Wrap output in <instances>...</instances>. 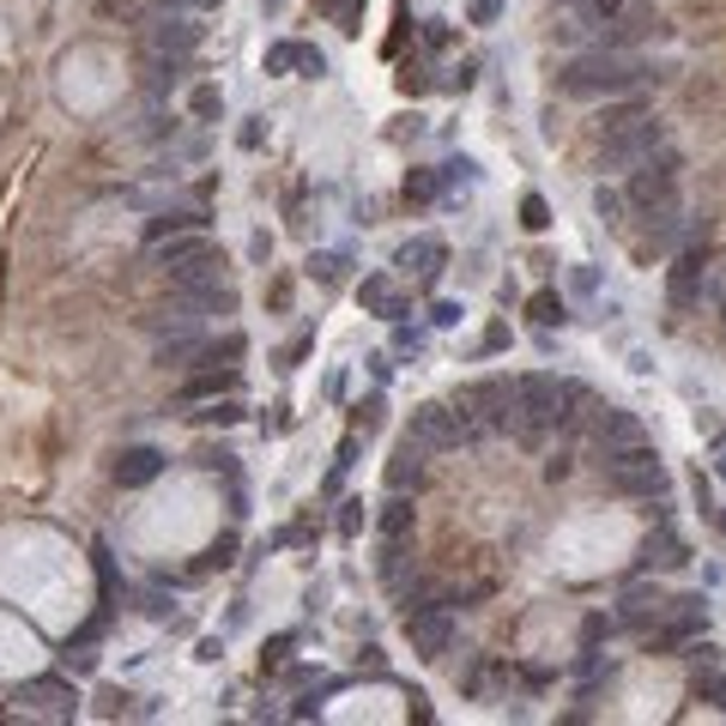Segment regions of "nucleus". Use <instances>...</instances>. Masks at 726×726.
<instances>
[{"instance_id":"43","label":"nucleus","mask_w":726,"mask_h":726,"mask_svg":"<svg viewBox=\"0 0 726 726\" xmlns=\"http://www.w3.org/2000/svg\"><path fill=\"white\" fill-rule=\"evenodd\" d=\"M715 521H720V533H726V509H720V515H715Z\"/></svg>"},{"instance_id":"36","label":"nucleus","mask_w":726,"mask_h":726,"mask_svg":"<svg viewBox=\"0 0 726 726\" xmlns=\"http://www.w3.org/2000/svg\"><path fill=\"white\" fill-rule=\"evenodd\" d=\"M230 551H237V539H230V533H225V539H218V544H212V551H206V557H200V575H206V569H225V563H230Z\"/></svg>"},{"instance_id":"32","label":"nucleus","mask_w":726,"mask_h":726,"mask_svg":"<svg viewBox=\"0 0 726 726\" xmlns=\"http://www.w3.org/2000/svg\"><path fill=\"white\" fill-rule=\"evenodd\" d=\"M309 279L340 284V279H345V255H309Z\"/></svg>"},{"instance_id":"7","label":"nucleus","mask_w":726,"mask_h":726,"mask_svg":"<svg viewBox=\"0 0 726 726\" xmlns=\"http://www.w3.org/2000/svg\"><path fill=\"white\" fill-rule=\"evenodd\" d=\"M672 37V24H666V12H654V7H630L618 12V19H605L600 24V43L605 49H635V43H666Z\"/></svg>"},{"instance_id":"9","label":"nucleus","mask_w":726,"mask_h":726,"mask_svg":"<svg viewBox=\"0 0 726 726\" xmlns=\"http://www.w3.org/2000/svg\"><path fill=\"white\" fill-rule=\"evenodd\" d=\"M19 703H31L43 720H68L73 708H80V691H73V684L61 678V672H43V678H24Z\"/></svg>"},{"instance_id":"12","label":"nucleus","mask_w":726,"mask_h":726,"mask_svg":"<svg viewBox=\"0 0 726 726\" xmlns=\"http://www.w3.org/2000/svg\"><path fill=\"white\" fill-rule=\"evenodd\" d=\"M200 12H158L152 19V49H164V55H194L206 37V24H194Z\"/></svg>"},{"instance_id":"33","label":"nucleus","mask_w":726,"mask_h":726,"mask_svg":"<svg viewBox=\"0 0 726 726\" xmlns=\"http://www.w3.org/2000/svg\"><path fill=\"white\" fill-rule=\"evenodd\" d=\"M436 194H443V176H436V170L406 176V200H436Z\"/></svg>"},{"instance_id":"31","label":"nucleus","mask_w":726,"mask_h":726,"mask_svg":"<svg viewBox=\"0 0 726 726\" xmlns=\"http://www.w3.org/2000/svg\"><path fill=\"white\" fill-rule=\"evenodd\" d=\"M527 315H533L539 328H557V321H563V297H557V291H533V303H527Z\"/></svg>"},{"instance_id":"21","label":"nucleus","mask_w":726,"mask_h":726,"mask_svg":"<svg viewBox=\"0 0 726 726\" xmlns=\"http://www.w3.org/2000/svg\"><path fill=\"white\" fill-rule=\"evenodd\" d=\"M400 267H406V272H418V279L431 284L436 272H443V242H436V237H412L406 249H400Z\"/></svg>"},{"instance_id":"6","label":"nucleus","mask_w":726,"mask_h":726,"mask_svg":"<svg viewBox=\"0 0 726 726\" xmlns=\"http://www.w3.org/2000/svg\"><path fill=\"white\" fill-rule=\"evenodd\" d=\"M412 443H418L424 454H443V448H454V443H466V436H478V418L473 412H448V406H418L412 412Z\"/></svg>"},{"instance_id":"38","label":"nucleus","mask_w":726,"mask_h":726,"mask_svg":"<svg viewBox=\"0 0 726 726\" xmlns=\"http://www.w3.org/2000/svg\"><path fill=\"white\" fill-rule=\"evenodd\" d=\"M375 424H382V400H363V406H357V431L370 436Z\"/></svg>"},{"instance_id":"1","label":"nucleus","mask_w":726,"mask_h":726,"mask_svg":"<svg viewBox=\"0 0 726 726\" xmlns=\"http://www.w3.org/2000/svg\"><path fill=\"white\" fill-rule=\"evenodd\" d=\"M654 73H647V61L635 55V49H581V55H569L563 68H557V85L569 91V97H624V91H642Z\"/></svg>"},{"instance_id":"3","label":"nucleus","mask_w":726,"mask_h":726,"mask_svg":"<svg viewBox=\"0 0 726 726\" xmlns=\"http://www.w3.org/2000/svg\"><path fill=\"white\" fill-rule=\"evenodd\" d=\"M600 454H605V460H600V466H605V485H612L618 497H647V502L666 497V485H672V478H666V460H660L647 443L600 448Z\"/></svg>"},{"instance_id":"16","label":"nucleus","mask_w":726,"mask_h":726,"mask_svg":"<svg viewBox=\"0 0 726 726\" xmlns=\"http://www.w3.org/2000/svg\"><path fill=\"white\" fill-rule=\"evenodd\" d=\"M593 443L600 448H624V443H642V418L624 406H605V412H593Z\"/></svg>"},{"instance_id":"37","label":"nucleus","mask_w":726,"mask_h":726,"mask_svg":"<svg viewBox=\"0 0 726 726\" xmlns=\"http://www.w3.org/2000/svg\"><path fill=\"white\" fill-rule=\"evenodd\" d=\"M357 527H363V502H345V509H340V533L357 539Z\"/></svg>"},{"instance_id":"15","label":"nucleus","mask_w":726,"mask_h":726,"mask_svg":"<svg viewBox=\"0 0 726 726\" xmlns=\"http://www.w3.org/2000/svg\"><path fill=\"white\" fill-rule=\"evenodd\" d=\"M267 73H309V80H321L328 73V55H321L315 43H272L267 49Z\"/></svg>"},{"instance_id":"22","label":"nucleus","mask_w":726,"mask_h":726,"mask_svg":"<svg viewBox=\"0 0 726 726\" xmlns=\"http://www.w3.org/2000/svg\"><path fill=\"white\" fill-rule=\"evenodd\" d=\"M642 115H654L635 91H624V97H605V110H600V134H618V127H630V122H642Z\"/></svg>"},{"instance_id":"28","label":"nucleus","mask_w":726,"mask_h":726,"mask_svg":"<svg viewBox=\"0 0 726 726\" xmlns=\"http://www.w3.org/2000/svg\"><path fill=\"white\" fill-rule=\"evenodd\" d=\"M691 696H696V703L726 708V672H715V660H708V672H696V678H691Z\"/></svg>"},{"instance_id":"40","label":"nucleus","mask_w":726,"mask_h":726,"mask_svg":"<svg viewBox=\"0 0 726 726\" xmlns=\"http://www.w3.org/2000/svg\"><path fill=\"white\" fill-rule=\"evenodd\" d=\"M363 0H340V31H363Z\"/></svg>"},{"instance_id":"34","label":"nucleus","mask_w":726,"mask_h":726,"mask_svg":"<svg viewBox=\"0 0 726 726\" xmlns=\"http://www.w3.org/2000/svg\"><path fill=\"white\" fill-rule=\"evenodd\" d=\"M521 225H527V230H544V225H551V206H544L539 194H527V200H521Z\"/></svg>"},{"instance_id":"24","label":"nucleus","mask_w":726,"mask_h":726,"mask_svg":"<svg viewBox=\"0 0 726 726\" xmlns=\"http://www.w3.org/2000/svg\"><path fill=\"white\" fill-rule=\"evenodd\" d=\"M363 309H375L382 321H400L406 315V297H400L387 279H363Z\"/></svg>"},{"instance_id":"17","label":"nucleus","mask_w":726,"mask_h":726,"mask_svg":"<svg viewBox=\"0 0 726 726\" xmlns=\"http://www.w3.org/2000/svg\"><path fill=\"white\" fill-rule=\"evenodd\" d=\"M158 473H164V454H158V448H127L122 460H115V485H122V490L152 485Z\"/></svg>"},{"instance_id":"29","label":"nucleus","mask_w":726,"mask_h":726,"mask_svg":"<svg viewBox=\"0 0 726 726\" xmlns=\"http://www.w3.org/2000/svg\"><path fill=\"white\" fill-rule=\"evenodd\" d=\"M188 418H194V424H237V418H242V400H237V394H225V400H206L200 412H188Z\"/></svg>"},{"instance_id":"42","label":"nucleus","mask_w":726,"mask_h":726,"mask_svg":"<svg viewBox=\"0 0 726 726\" xmlns=\"http://www.w3.org/2000/svg\"><path fill=\"white\" fill-rule=\"evenodd\" d=\"M431 321H436V328H454V321H460V303H436Z\"/></svg>"},{"instance_id":"18","label":"nucleus","mask_w":726,"mask_h":726,"mask_svg":"<svg viewBox=\"0 0 726 726\" xmlns=\"http://www.w3.org/2000/svg\"><path fill=\"white\" fill-rule=\"evenodd\" d=\"M666 612H672V600H666L660 588H630V593H624V624H630V630L660 624Z\"/></svg>"},{"instance_id":"2","label":"nucleus","mask_w":726,"mask_h":726,"mask_svg":"<svg viewBox=\"0 0 726 726\" xmlns=\"http://www.w3.org/2000/svg\"><path fill=\"white\" fill-rule=\"evenodd\" d=\"M569 406H581L575 382H551V375H521L515 382V431L521 443H539L551 424H569Z\"/></svg>"},{"instance_id":"14","label":"nucleus","mask_w":726,"mask_h":726,"mask_svg":"<svg viewBox=\"0 0 726 726\" xmlns=\"http://www.w3.org/2000/svg\"><path fill=\"white\" fill-rule=\"evenodd\" d=\"M237 394V370L230 363H200V370L182 382V406H200V400H225Z\"/></svg>"},{"instance_id":"11","label":"nucleus","mask_w":726,"mask_h":726,"mask_svg":"<svg viewBox=\"0 0 726 726\" xmlns=\"http://www.w3.org/2000/svg\"><path fill=\"white\" fill-rule=\"evenodd\" d=\"M206 255H218V242L206 237V230H182V237H164V242H152V261H158L164 272H188V267H200Z\"/></svg>"},{"instance_id":"10","label":"nucleus","mask_w":726,"mask_h":726,"mask_svg":"<svg viewBox=\"0 0 726 726\" xmlns=\"http://www.w3.org/2000/svg\"><path fill=\"white\" fill-rule=\"evenodd\" d=\"M460 406L478 412V424H490V431H515V382H478L466 387Z\"/></svg>"},{"instance_id":"8","label":"nucleus","mask_w":726,"mask_h":726,"mask_svg":"<svg viewBox=\"0 0 726 726\" xmlns=\"http://www.w3.org/2000/svg\"><path fill=\"white\" fill-rule=\"evenodd\" d=\"M406 642H412V654L418 660H443L454 647V612L448 605H436V600L412 605L406 612Z\"/></svg>"},{"instance_id":"41","label":"nucleus","mask_w":726,"mask_h":726,"mask_svg":"<svg viewBox=\"0 0 726 726\" xmlns=\"http://www.w3.org/2000/svg\"><path fill=\"white\" fill-rule=\"evenodd\" d=\"M158 7H164V12H212L218 0H158Z\"/></svg>"},{"instance_id":"5","label":"nucleus","mask_w":726,"mask_h":726,"mask_svg":"<svg viewBox=\"0 0 726 726\" xmlns=\"http://www.w3.org/2000/svg\"><path fill=\"white\" fill-rule=\"evenodd\" d=\"M678 170H684V158L678 152H654L647 164H635L630 170V188H624V200L635 206V212H654V206H672L678 200Z\"/></svg>"},{"instance_id":"4","label":"nucleus","mask_w":726,"mask_h":726,"mask_svg":"<svg viewBox=\"0 0 726 726\" xmlns=\"http://www.w3.org/2000/svg\"><path fill=\"white\" fill-rule=\"evenodd\" d=\"M654 152H666V122H660V115H642V122L618 127V134H600L605 170H635V164H647Z\"/></svg>"},{"instance_id":"25","label":"nucleus","mask_w":726,"mask_h":726,"mask_svg":"<svg viewBox=\"0 0 726 726\" xmlns=\"http://www.w3.org/2000/svg\"><path fill=\"white\" fill-rule=\"evenodd\" d=\"M382 539L394 544V539H406V527H412V502H406V490H394V502H382Z\"/></svg>"},{"instance_id":"26","label":"nucleus","mask_w":726,"mask_h":726,"mask_svg":"<svg viewBox=\"0 0 726 726\" xmlns=\"http://www.w3.org/2000/svg\"><path fill=\"white\" fill-rule=\"evenodd\" d=\"M182 61H188V55H164V49H152V55H146V91H170L176 73H182Z\"/></svg>"},{"instance_id":"19","label":"nucleus","mask_w":726,"mask_h":726,"mask_svg":"<svg viewBox=\"0 0 726 726\" xmlns=\"http://www.w3.org/2000/svg\"><path fill=\"white\" fill-rule=\"evenodd\" d=\"M642 563L647 569H684V563H691V551H684V539L672 533V527H660V533L642 539Z\"/></svg>"},{"instance_id":"35","label":"nucleus","mask_w":726,"mask_h":726,"mask_svg":"<svg viewBox=\"0 0 726 726\" xmlns=\"http://www.w3.org/2000/svg\"><path fill=\"white\" fill-rule=\"evenodd\" d=\"M593 212H600L605 225H612V218L624 212V194H618V188H600V194H593Z\"/></svg>"},{"instance_id":"13","label":"nucleus","mask_w":726,"mask_h":726,"mask_svg":"<svg viewBox=\"0 0 726 726\" xmlns=\"http://www.w3.org/2000/svg\"><path fill=\"white\" fill-rule=\"evenodd\" d=\"M703 279H708V249H684L678 255V267H672V279H666V291H672V309H696V297H703Z\"/></svg>"},{"instance_id":"39","label":"nucleus","mask_w":726,"mask_h":726,"mask_svg":"<svg viewBox=\"0 0 726 726\" xmlns=\"http://www.w3.org/2000/svg\"><path fill=\"white\" fill-rule=\"evenodd\" d=\"M502 19V0H473V24H497Z\"/></svg>"},{"instance_id":"23","label":"nucleus","mask_w":726,"mask_h":726,"mask_svg":"<svg viewBox=\"0 0 726 726\" xmlns=\"http://www.w3.org/2000/svg\"><path fill=\"white\" fill-rule=\"evenodd\" d=\"M182 230H206V212H194V206H176V212H158V218L146 225V242L182 237Z\"/></svg>"},{"instance_id":"30","label":"nucleus","mask_w":726,"mask_h":726,"mask_svg":"<svg viewBox=\"0 0 726 726\" xmlns=\"http://www.w3.org/2000/svg\"><path fill=\"white\" fill-rule=\"evenodd\" d=\"M188 110H194V122H218V115H225V91L218 85H200L188 97Z\"/></svg>"},{"instance_id":"20","label":"nucleus","mask_w":726,"mask_h":726,"mask_svg":"<svg viewBox=\"0 0 726 726\" xmlns=\"http://www.w3.org/2000/svg\"><path fill=\"white\" fill-rule=\"evenodd\" d=\"M418 485H424V448L406 436L400 454L387 460V490H418Z\"/></svg>"},{"instance_id":"27","label":"nucleus","mask_w":726,"mask_h":726,"mask_svg":"<svg viewBox=\"0 0 726 726\" xmlns=\"http://www.w3.org/2000/svg\"><path fill=\"white\" fill-rule=\"evenodd\" d=\"M563 12H575L581 24H605V19H618V12L630 7V0H557Z\"/></svg>"}]
</instances>
